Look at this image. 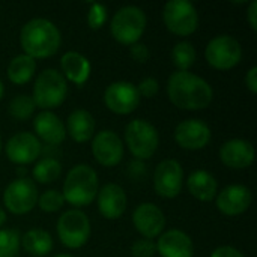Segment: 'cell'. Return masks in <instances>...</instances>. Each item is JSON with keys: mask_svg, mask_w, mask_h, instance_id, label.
<instances>
[{"mask_svg": "<svg viewBox=\"0 0 257 257\" xmlns=\"http://www.w3.org/2000/svg\"><path fill=\"white\" fill-rule=\"evenodd\" d=\"M167 95L173 105L182 110H203L214 99L212 86L190 71H176L169 77Z\"/></svg>", "mask_w": 257, "mask_h": 257, "instance_id": "1", "label": "cell"}, {"mask_svg": "<svg viewBox=\"0 0 257 257\" xmlns=\"http://www.w3.org/2000/svg\"><path fill=\"white\" fill-rule=\"evenodd\" d=\"M62 42L60 30L47 18L29 20L20 32V44L24 54L36 59H45L53 56Z\"/></svg>", "mask_w": 257, "mask_h": 257, "instance_id": "2", "label": "cell"}, {"mask_svg": "<svg viewBox=\"0 0 257 257\" xmlns=\"http://www.w3.org/2000/svg\"><path fill=\"white\" fill-rule=\"evenodd\" d=\"M98 190L99 182L96 172L87 164H77L65 178L62 196L65 202L78 209L89 206L96 199Z\"/></svg>", "mask_w": 257, "mask_h": 257, "instance_id": "3", "label": "cell"}, {"mask_svg": "<svg viewBox=\"0 0 257 257\" xmlns=\"http://www.w3.org/2000/svg\"><path fill=\"white\" fill-rule=\"evenodd\" d=\"M146 24L148 18L145 11L139 6L128 5L114 12L110 21V32L117 42L123 45H133L143 36Z\"/></svg>", "mask_w": 257, "mask_h": 257, "instance_id": "4", "label": "cell"}, {"mask_svg": "<svg viewBox=\"0 0 257 257\" xmlns=\"http://www.w3.org/2000/svg\"><path fill=\"white\" fill-rule=\"evenodd\" d=\"M66 93H68V81L65 80L62 72L48 68L38 75L33 84L32 98L36 107L50 110L59 107L65 101Z\"/></svg>", "mask_w": 257, "mask_h": 257, "instance_id": "5", "label": "cell"}, {"mask_svg": "<svg viewBox=\"0 0 257 257\" xmlns=\"http://www.w3.org/2000/svg\"><path fill=\"white\" fill-rule=\"evenodd\" d=\"M125 143L137 160H149L158 149L160 134L146 119H133L125 128Z\"/></svg>", "mask_w": 257, "mask_h": 257, "instance_id": "6", "label": "cell"}, {"mask_svg": "<svg viewBox=\"0 0 257 257\" xmlns=\"http://www.w3.org/2000/svg\"><path fill=\"white\" fill-rule=\"evenodd\" d=\"M57 236L71 250L81 248L90 238V221L80 209H68L57 220Z\"/></svg>", "mask_w": 257, "mask_h": 257, "instance_id": "7", "label": "cell"}, {"mask_svg": "<svg viewBox=\"0 0 257 257\" xmlns=\"http://www.w3.org/2000/svg\"><path fill=\"white\" fill-rule=\"evenodd\" d=\"M163 20L178 36H188L199 27V12L190 0H169L163 9Z\"/></svg>", "mask_w": 257, "mask_h": 257, "instance_id": "8", "label": "cell"}, {"mask_svg": "<svg viewBox=\"0 0 257 257\" xmlns=\"http://www.w3.org/2000/svg\"><path fill=\"white\" fill-rule=\"evenodd\" d=\"M206 62L220 71H227L236 66L242 59V47L239 41L227 33L214 36L205 48Z\"/></svg>", "mask_w": 257, "mask_h": 257, "instance_id": "9", "label": "cell"}, {"mask_svg": "<svg viewBox=\"0 0 257 257\" xmlns=\"http://www.w3.org/2000/svg\"><path fill=\"white\" fill-rule=\"evenodd\" d=\"M38 197V188L33 181L29 178H17L6 187L3 193V205L9 212L24 215L36 206Z\"/></svg>", "mask_w": 257, "mask_h": 257, "instance_id": "10", "label": "cell"}, {"mask_svg": "<svg viewBox=\"0 0 257 257\" xmlns=\"http://www.w3.org/2000/svg\"><path fill=\"white\" fill-rule=\"evenodd\" d=\"M154 187L158 196L175 199L184 187V169L176 160H163L154 173Z\"/></svg>", "mask_w": 257, "mask_h": 257, "instance_id": "11", "label": "cell"}, {"mask_svg": "<svg viewBox=\"0 0 257 257\" xmlns=\"http://www.w3.org/2000/svg\"><path fill=\"white\" fill-rule=\"evenodd\" d=\"M104 102L107 108L116 114H130L140 104V95L136 84L131 81H114L107 86L104 92Z\"/></svg>", "mask_w": 257, "mask_h": 257, "instance_id": "12", "label": "cell"}, {"mask_svg": "<svg viewBox=\"0 0 257 257\" xmlns=\"http://www.w3.org/2000/svg\"><path fill=\"white\" fill-rule=\"evenodd\" d=\"M92 154L104 167L117 166L123 158V142L111 130H102L92 140Z\"/></svg>", "mask_w": 257, "mask_h": 257, "instance_id": "13", "label": "cell"}, {"mask_svg": "<svg viewBox=\"0 0 257 257\" xmlns=\"http://www.w3.org/2000/svg\"><path fill=\"white\" fill-rule=\"evenodd\" d=\"M212 137L209 125L202 119H185L175 128L176 143L188 151L203 149Z\"/></svg>", "mask_w": 257, "mask_h": 257, "instance_id": "14", "label": "cell"}, {"mask_svg": "<svg viewBox=\"0 0 257 257\" xmlns=\"http://www.w3.org/2000/svg\"><path fill=\"white\" fill-rule=\"evenodd\" d=\"M41 149L42 148L39 139L27 131L14 134L5 146L6 157L9 158V161L20 166L36 161L38 157L41 155Z\"/></svg>", "mask_w": 257, "mask_h": 257, "instance_id": "15", "label": "cell"}, {"mask_svg": "<svg viewBox=\"0 0 257 257\" xmlns=\"http://www.w3.org/2000/svg\"><path fill=\"white\" fill-rule=\"evenodd\" d=\"M133 224L145 239L158 238L166 227V217L161 208L154 203H140L133 212Z\"/></svg>", "mask_w": 257, "mask_h": 257, "instance_id": "16", "label": "cell"}, {"mask_svg": "<svg viewBox=\"0 0 257 257\" xmlns=\"http://www.w3.org/2000/svg\"><path fill=\"white\" fill-rule=\"evenodd\" d=\"M217 209L226 217H238L244 214L253 200L251 191L248 187L241 184H232L217 193Z\"/></svg>", "mask_w": 257, "mask_h": 257, "instance_id": "17", "label": "cell"}, {"mask_svg": "<svg viewBox=\"0 0 257 257\" xmlns=\"http://www.w3.org/2000/svg\"><path fill=\"white\" fill-rule=\"evenodd\" d=\"M98 211L105 220H117L120 218L128 205L125 190L117 184H105L98 190L96 194Z\"/></svg>", "mask_w": 257, "mask_h": 257, "instance_id": "18", "label": "cell"}, {"mask_svg": "<svg viewBox=\"0 0 257 257\" xmlns=\"http://www.w3.org/2000/svg\"><path fill=\"white\" fill-rule=\"evenodd\" d=\"M220 160L224 166L241 170L247 169L254 161V148L248 140L230 139L220 148Z\"/></svg>", "mask_w": 257, "mask_h": 257, "instance_id": "19", "label": "cell"}, {"mask_svg": "<svg viewBox=\"0 0 257 257\" xmlns=\"http://www.w3.org/2000/svg\"><path fill=\"white\" fill-rule=\"evenodd\" d=\"M157 253L161 257H193L194 244L193 239L179 229H170L163 232L155 242Z\"/></svg>", "mask_w": 257, "mask_h": 257, "instance_id": "20", "label": "cell"}, {"mask_svg": "<svg viewBox=\"0 0 257 257\" xmlns=\"http://www.w3.org/2000/svg\"><path fill=\"white\" fill-rule=\"evenodd\" d=\"M33 130L36 137L48 145H60L66 137L65 123L51 110H42L33 119Z\"/></svg>", "mask_w": 257, "mask_h": 257, "instance_id": "21", "label": "cell"}, {"mask_svg": "<svg viewBox=\"0 0 257 257\" xmlns=\"http://www.w3.org/2000/svg\"><path fill=\"white\" fill-rule=\"evenodd\" d=\"M60 68L65 80H69L78 86H83L87 81L92 69L89 59L78 51H66L60 57Z\"/></svg>", "mask_w": 257, "mask_h": 257, "instance_id": "22", "label": "cell"}, {"mask_svg": "<svg viewBox=\"0 0 257 257\" xmlns=\"http://www.w3.org/2000/svg\"><path fill=\"white\" fill-rule=\"evenodd\" d=\"M66 134L77 143L89 142L95 134V119L84 108H75L66 119Z\"/></svg>", "mask_w": 257, "mask_h": 257, "instance_id": "23", "label": "cell"}, {"mask_svg": "<svg viewBox=\"0 0 257 257\" xmlns=\"http://www.w3.org/2000/svg\"><path fill=\"white\" fill-rule=\"evenodd\" d=\"M190 194L200 202H211L218 193V182L215 176L206 170H196L187 179Z\"/></svg>", "mask_w": 257, "mask_h": 257, "instance_id": "24", "label": "cell"}, {"mask_svg": "<svg viewBox=\"0 0 257 257\" xmlns=\"http://www.w3.org/2000/svg\"><path fill=\"white\" fill-rule=\"evenodd\" d=\"M21 245L26 253L33 257H44L53 250V238L44 229H30L21 238Z\"/></svg>", "mask_w": 257, "mask_h": 257, "instance_id": "25", "label": "cell"}, {"mask_svg": "<svg viewBox=\"0 0 257 257\" xmlns=\"http://www.w3.org/2000/svg\"><path fill=\"white\" fill-rule=\"evenodd\" d=\"M35 71H36V60L24 53L12 57L6 69L8 78L18 86L29 83L35 75Z\"/></svg>", "mask_w": 257, "mask_h": 257, "instance_id": "26", "label": "cell"}, {"mask_svg": "<svg viewBox=\"0 0 257 257\" xmlns=\"http://www.w3.org/2000/svg\"><path fill=\"white\" fill-rule=\"evenodd\" d=\"M196 48L188 41H181L172 48V62L178 68V71H188L196 63Z\"/></svg>", "mask_w": 257, "mask_h": 257, "instance_id": "27", "label": "cell"}, {"mask_svg": "<svg viewBox=\"0 0 257 257\" xmlns=\"http://www.w3.org/2000/svg\"><path fill=\"white\" fill-rule=\"evenodd\" d=\"M33 178L39 184H51L54 182L60 173H62V166L56 158H42L36 163L33 167Z\"/></svg>", "mask_w": 257, "mask_h": 257, "instance_id": "28", "label": "cell"}, {"mask_svg": "<svg viewBox=\"0 0 257 257\" xmlns=\"http://www.w3.org/2000/svg\"><path fill=\"white\" fill-rule=\"evenodd\" d=\"M35 108H36V105H35V101H33L32 95L20 93V95H17L15 98L11 99L8 111L17 120H27L33 114Z\"/></svg>", "mask_w": 257, "mask_h": 257, "instance_id": "29", "label": "cell"}, {"mask_svg": "<svg viewBox=\"0 0 257 257\" xmlns=\"http://www.w3.org/2000/svg\"><path fill=\"white\" fill-rule=\"evenodd\" d=\"M20 245L21 238L15 229H0V257H15Z\"/></svg>", "mask_w": 257, "mask_h": 257, "instance_id": "30", "label": "cell"}, {"mask_svg": "<svg viewBox=\"0 0 257 257\" xmlns=\"http://www.w3.org/2000/svg\"><path fill=\"white\" fill-rule=\"evenodd\" d=\"M63 203H65V199H63L62 193H59L57 190H47L38 197L36 205L44 212H56V211L62 209Z\"/></svg>", "mask_w": 257, "mask_h": 257, "instance_id": "31", "label": "cell"}, {"mask_svg": "<svg viewBox=\"0 0 257 257\" xmlns=\"http://www.w3.org/2000/svg\"><path fill=\"white\" fill-rule=\"evenodd\" d=\"M107 21V8L102 3H92L87 12V24L92 29H101Z\"/></svg>", "mask_w": 257, "mask_h": 257, "instance_id": "32", "label": "cell"}, {"mask_svg": "<svg viewBox=\"0 0 257 257\" xmlns=\"http://www.w3.org/2000/svg\"><path fill=\"white\" fill-rule=\"evenodd\" d=\"M131 254L133 257H154L157 254V245L154 241L142 238L133 244Z\"/></svg>", "mask_w": 257, "mask_h": 257, "instance_id": "33", "label": "cell"}, {"mask_svg": "<svg viewBox=\"0 0 257 257\" xmlns=\"http://www.w3.org/2000/svg\"><path fill=\"white\" fill-rule=\"evenodd\" d=\"M136 87H137V92H139L140 98L142 96L143 98H154L160 90V83L154 77H146Z\"/></svg>", "mask_w": 257, "mask_h": 257, "instance_id": "34", "label": "cell"}, {"mask_svg": "<svg viewBox=\"0 0 257 257\" xmlns=\"http://www.w3.org/2000/svg\"><path fill=\"white\" fill-rule=\"evenodd\" d=\"M130 53H131V57L136 62H140V63H145L151 56L149 48L143 42H136V44L130 45Z\"/></svg>", "mask_w": 257, "mask_h": 257, "instance_id": "35", "label": "cell"}, {"mask_svg": "<svg viewBox=\"0 0 257 257\" xmlns=\"http://www.w3.org/2000/svg\"><path fill=\"white\" fill-rule=\"evenodd\" d=\"M211 257H245L238 248L235 247H230V245H221V247H217L212 253Z\"/></svg>", "mask_w": 257, "mask_h": 257, "instance_id": "36", "label": "cell"}, {"mask_svg": "<svg viewBox=\"0 0 257 257\" xmlns=\"http://www.w3.org/2000/svg\"><path fill=\"white\" fill-rule=\"evenodd\" d=\"M245 86L251 93H257V66H251L245 75Z\"/></svg>", "mask_w": 257, "mask_h": 257, "instance_id": "37", "label": "cell"}, {"mask_svg": "<svg viewBox=\"0 0 257 257\" xmlns=\"http://www.w3.org/2000/svg\"><path fill=\"white\" fill-rule=\"evenodd\" d=\"M247 20L253 30H257V0H251L247 9Z\"/></svg>", "mask_w": 257, "mask_h": 257, "instance_id": "38", "label": "cell"}, {"mask_svg": "<svg viewBox=\"0 0 257 257\" xmlns=\"http://www.w3.org/2000/svg\"><path fill=\"white\" fill-rule=\"evenodd\" d=\"M6 223V212L3 208H0V227Z\"/></svg>", "mask_w": 257, "mask_h": 257, "instance_id": "39", "label": "cell"}, {"mask_svg": "<svg viewBox=\"0 0 257 257\" xmlns=\"http://www.w3.org/2000/svg\"><path fill=\"white\" fill-rule=\"evenodd\" d=\"M3 93H5V86H3V83H2V80H0V99L3 98Z\"/></svg>", "mask_w": 257, "mask_h": 257, "instance_id": "40", "label": "cell"}, {"mask_svg": "<svg viewBox=\"0 0 257 257\" xmlns=\"http://www.w3.org/2000/svg\"><path fill=\"white\" fill-rule=\"evenodd\" d=\"M53 257H72L71 254H57V256H53Z\"/></svg>", "mask_w": 257, "mask_h": 257, "instance_id": "41", "label": "cell"}, {"mask_svg": "<svg viewBox=\"0 0 257 257\" xmlns=\"http://www.w3.org/2000/svg\"><path fill=\"white\" fill-rule=\"evenodd\" d=\"M0 152H2V137H0Z\"/></svg>", "mask_w": 257, "mask_h": 257, "instance_id": "42", "label": "cell"}]
</instances>
